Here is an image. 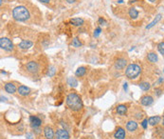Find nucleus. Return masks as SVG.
<instances>
[{
  "label": "nucleus",
  "mask_w": 164,
  "mask_h": 139,
  "mask_svg": "<svg viewBox=\"0 0 164 139\" xmlns=\"http://www.w3.org/2000/svg\"><path fill=\"white\" fill-rule=\"evenodd\" d=\"M44 134H45L46 139H54L55 138V132L53 131V129L49 125L44 128Z\"/></svg>",
  "instance_id": "9"
},
{
  "label": "nucleus",
  "mask_w": 164,
  "mask_h": 139,
  "mask_svg": "<svg viewBox=\"0 0 164 139\" xmlns=\"http://www.w3.org/2000/svg\"><path fill=\"white\" fill-rule=\"evenodd\" d=\"M65 104L72 112H79L83 109V101L81 96L76 93H69L65 98Z\"/></svg>",
  "instance_id": "1"
},
{
  "label": "nucleus",
  "mask_w": 164,
  "mask_h": 139,
  "mask_svg": "<svg viewBox=\"0 0 164 139\" xmlns=\"http://www.w3.org/2000/svg\"><path fill=\"white\" fill-rule=\"evenodd\" d=\"M0 47L2 50H6V52H12L14 49L13 43L11 42V39L7 38V37H1L0 38Z\"/></svg>",
  "instance_id": "4"
},
{
  "label": "nucleus",
  "mask_w": 164,
  "mask_h": 139,
  "mask_svg": "<svg viewBox=\"0 0 164 139\" xmlns=\"http://www.w3.org/2000/svg\"><path fill=\"white\" fill-rule=\"evenodd\" d=\"M26 136L28 137V139H32V135H31L30 134H27Z\"/></svg>",
  "instance_id": "38"
},
{
  "label": "nucleus",
  "mask_w": 164,
  "mask_h": 139,
  "mask_svg": "<svg viewBox=\"0 0 164 139\" xmlns=\"http://www.w3.org/2000/svg\"><path fill=\"white\" fill-rule=\"evenodd\" d=\"M55 72H56L55 68L53 67V66H51V67H50V68L49 69V72H48V75H49V77H51V76H53V75L55 74Z\"/></svg>",
  "instance_id": "28"
},
{
  "label": "nucleus",
  "mask_w": 164,
  "mask_h": 139,
  "mask_svg": "<svg viewBox=\"0 0 164 139\" xmlns=\"http://www.w3.org/2000/svg\"><path fill=\"white\" fill-rule=\"evenodd\" d=\"M140 124H141V126H142V128H143L144 129H146L147 127H148V119H146V118L143 119L142 121H141Z\"/></svg>",
  "instance_id": "31"
},
{
  "label": "nucleus",
  "mask_w": 164,
  "mask_h": 139,
  "mask_svg": "<svg viewBox=\"0 0 164 139\" xmlns=\"http://www.w3.org/2000/svg\"><path fill=\"white\" fill-rule=\"evenodd\" d=\"M98 22L100 23V25H106V20L105 19V18H103V17H99Z\"/></svg>",
  "instance_id": "32"
},
{
  "label": "nucleus",
  "mask_w": 164,
  "mask_h": 139,
  "mask_svg": "<svg viewBox=\"0 0 164 139\" xmlns=\"http://www.w3.org/2000/svg\"><path fill=\"white\" fill-rule=\"evenodd\" d=\"M161 18H162V14H157V15H156V17L154 18V20H153V21H151V22H150V24H148L147 26H146V29H147V30H149V29H151V28H153V27L155 26V25L159 23V22L160 21V19H161Z\"/></svg>",
  "instance_id": "19"
},
{
  "label": "nucleus",
  "mask_w": 164,
  "mask_h": 139,
  "mask_svg": "<svg viewBox=\"0 0 164 139\" xmlns=\"http://www.w3.org/2000/svg\"><path fill=\"white\" fill-rule=\"evenodd\" d=\"M141 67L140 65L136 64V63H132V64H129L125 69V76L128 78V79H137V78L140 76V74H141Z\"/></svg>",
  "instance_id": "3"
},
{
  "label": "nucleus",
  "mask_w": 164,
  "mask_h": 139,
  "mask_svg": "<svg viewBox=\"0 0 164 139\" xmlns=\"http://www.w3.org/2000/svg\"><path fill=\"white\" fill-rule=\"evenodd\" d=\"M38 1L43 3V4H49V3H50V0H38Z\"/></svg>",
  "instance_id": "35"
},
{
  "label": "nucleus",
  "mask_w": 164,
  "mask_h": 139,
  "mask_svg": "<svg viewBox=\"0 0 164 139\" xmlns=\"http://www.w3.org/2000/svg\"><path fill=\"white\" fill-rule=\"evenodd\" d=\"M160 121H161V117H160V116H159V115L151 116V117H149V119H148V124L154 127V126L159 125Z\"/></svg>",
  "instance_id": "18"
},
{
  "label": "nucleus",
  "mask_w": 164,
  "mask_h": 139,
  "mask_svg": "<svg viewBox=\"0 0 164 139\" xmlns=\"http://www.w3.org/2000/svg\"><path fill=\"white\" fill-rule=\"evenodd\" d=\"M12 17L17 22H26L30 19V14L27 7L23 5L17 6L12 10Z\"/></svg>",
  "instance_id": "2"
},
{
  "label": "nucleus",
  "mask_w": 164,
  "mask_h": 139,
  "mask_svg": "<svg viewBox=\"0 0 164 139\" xmlns=\"http://www.w3.org/2000/svg\"><path fill=\"white\" fill-rule=\"evenodd\" d=\"M128 62L127 59H125L124 57H119L118 59H116V61L114 62V67L116 70H119V71H121L124 68L127 67Z\"/></svg>",
  "instance_id": "5"
},
{
  "label": "nucleus",
  "mask_w": 164,
  "mask_h": 139,
  "mask_svg": "<svg viewBox=\"0 0 164 139\" xmlns=\"http://www.w3.org/2000/svg\"><path fill=\"white\" fill-rule=\"evenodd\" d=\"M34 129V134H40L41 132H42L39 128H36V129Z\"/></svg>",
  "instance_id": "34"
},
{
  "label": "nucleus",
  "mask_w": 164,
  "mask_h": 139,
  "mask_svg": "<svg viewBox=\"0 0 164 139\" xmlns=\"http://www.w3.org/2000/svg\"><path fill=\"white\" fill-rule=\"evenodd\" d=\"M17 91H18V93H19V95H21V96H28L30 93V89L27 86L21 85V86H19V88H18Z\"/></svg>",
  "instance_id": "16"
},
{
  "label": "nucleus",
  "mask_w": 164,
  "mask_h": 139,
  "mask_svg": "<svg viewBox=\"0 0 164 139\" xmlns=\"http://www.w3.org/2000/svg\"><path fill=\"white\" fill-rule=\"evenodd\" d=\"M70 135H69L68 132L65 129H59L55 132V139H69Z\"/></svg>",
  "instance_id": "7"
},
{
  "label": "nucleus",
  "mask_w": 164,
  "mask_h": 139,
  "mask_svg": "<svg viewBox=\"0 0 164 139\" xmlns=\"http://www.w3.org/2000/svg\"><path fill=\"white\" fill-rule=\"evenodd\" d=\"M154 103V98L153 96L151 95H148V94H146V95H143L142 97L140 98V104L142 106H150L152 105V104Z\"/></svg>",
  "instance_id": "11"
},
{
  "label": "nucleus",
  "mask_w": 164,
  "mask_h": 139,
  "mask_svg": "<svg viewBox=\"0 0 164 139\" xmlns=\"http://www.w3.org/2000/svg\"><path fill=\"white\" fill-rule=\"evenodd\" d=\"M67 85H69L70 87L76 88L78 86V81L76 80L75 77H68L67 78Z\"/></svg>",
  "instance_id": "24"
},
{
  "label": "nucleus",
  "mask_w": 164,
  "mask_h": 139,
  "mask_svg": "<svg viewBox=\"0 0 164 139\" xmlns=\"http://www.w3.org/2000/svg\"><path fill=\"white\" fill-rule=\"evenodd\" d=\"M138 125L135 120H129V121L126 123V129H127L129 132H135L138 129Z\"/></svg>",
  "instance_id": "10"
},
{
  "label": "nucleus",
  "mask_w": 164,
  "mask_h": 139,
  "mask_svg": "<svg viewBox=\"0 0 164 139\" xmlns=\"http://www.w3.org/2000/svg\"><path fill=\"white\" fill-rule=\"evenodd\" d=\"M157 50L159 52L160 55H164V42H160L157 44Z\"/></svg>",
  "instance_id": "26"
},
{
  "label": "nucleus",
  "mask_w": 164,
  "mask_h": 139,
  "mask_svg": "<svg viewBox=\"0 0 164 139\" xmlns=\"http://www.w3.org/2000/svg\"><path fill=\"white\" fill-rule=\"evenodd\" d=\"M118 2L119 3H122V2H124V0H118Z\"/></svg>",
  "instance_id": "42"
},
{
  "label": "nucleus",
  "mask_w": 164,
  "mask_h": 139,
  "mask_svg": "<svg viewBox=\"0 0 164 139\" xmlns=\"http://www.w3.org/2000/svg\"><path fill=\"white\" fill-rule=\"evenodd\" d=\"M30 127L32 129L40 128V126L42 125V120L36 115H30Z\"/></svg>",
  "instance_id": "8"
},
{
  "label": "nucleus",
  "mask_w": 164,
  "mask_h": 139,
  "mask_svg": "<svg viewBox=\"0 0 164 139\" xmlns=\"http://www.w3.org/2000/svg\"><path fill=\"white\" fill-rule=\"evenodd\" d=\"M1 99H2V101H5V100H6V97H3V96H1Z\"/></svg>",
  "instance_id": "41"
},
{
  "label": "nucleus",
  "mask_w": 164,
  "mask_h": 139,
  "mask_svg": "<svg viewBox=\"0 0 164 139\" xmlns=\"http://www.w3.org/2000/svg\"><path fill=\"white\" fill-rule=\"evenodd\" d=\"M127 88H128V85H127V83H124V91H127Z\"/></svg>",
  "instance_id": "37"
},
{
  "label": "nucleus",
  "mask_w": 164,
  "mask_h": 139,
  "mask_svg": "<svg viewBox=\"0 0 164 139\" xmlns=\"http://www.w3.org/2000/svg\"><path fill=\"white\" fill-rule=\"evenodd\" d=\"M163 81H164V80H163V77H159V80H157V82H155L153 86H156V84H161Z\"/></svg>",
  "instance_id": "33"
},
{
  "label": "nucleus",
  "mask_w": 164,
  "mask_h": 139,
  "mask_svg": "<svg viewBox=\"0 0 164 139\" xmlns=\"http://www.w3.org/2000/svg\"><path fill=\"white\" fill-rule=\"evenodd\" d=\"M69 23L74 27H83L84 24V20L83 18L75 17V18H71V19L69 20Z\"/></svg>",
  "instance_id": "14"
},
{
  "label": "nucleus",
  "mask_w": 164,
  "mask_h": 139,
  "mask_svg": "<svg viewBox=\"0 0 164 139\" xmlns=\"http://www.w3.org/2000/svg\"><path fill=\"white\" fill-rule=\"evenodd\" d=\"M3 4V0H0V5Z\"/></svg>",
  "instance_id": "43"
},
{
  "label": "nucleus",
  "mask_w": 164,
  "mask_h": 139,
  "mask_svg": "<svg viewBox=\"0 0 164 139\" xmlns=\"http://www.w3.org/2000/svg\"><path fill=\"white\" fill-rule=\"evenodd\" d=\"M86 74V67H79L76 72H75V75L77 77H83L84 74Z\"/></svg>",
  "instance_id": "22"
},
{
  "label": "nucleus",
  "mask_w": 164,
  "mask_h": 139,
  "mask_svg": "<svg viewBox=\"0 0 164 139\" xmlns=\"http://www.w3.org/2000/svg\"><path fill=\"white\" fill-rule=\"evenodd\" d=\"M101 33H102V28L101 27H98L95 29V31H94V33H93V35L94 37H98L101 34Z\"/></svg>",
  "instance_id": "29"
},
{
  "label": "nucleus",
  "mask_w": 164,
  "mask_h": 139,
  "mask_svg": "<svg viewBox=\"0 0 164 139\" xmlns=\"http://www.w3.org/2000/svg\"><path fill=\"white\" fill-rule=\"evenodd\" d=\"M162 125L164 126V116H163V122H162Z\"/></svg>",
  "instance_id": "44"
},
{
  "label": "nucleus",
  "mask_w": 164,
  "mask_h": 139,
  "mask_svg": "<svg viewBox=\"0 0 164 139\" xmlns=\"http://www.w3.org/2000/svg\"><path fill=\"white\" fill-rule=\"evenodd\" d=\"M140 90H142L144 91H149L151 89V85L149 82H147V81H143V82H140Z\"/></svg>",
  "instance_id": "23"
},
{
  "label": "nucleus",
  "mask_w": 164,
  "mask_h": 139,
  "mask_svg": "<svg viewBox=\"0 0 164 139\" xmlns=\"http://www.w3.org/2000/svg\"><path fill=\"white\" fill-rule=\"evenodd\" d=\"M128 14L132 19H137L138 17V11L136 8L131 7V8H129V10H128Z\"/></svg>",
  "instance_id": "20"
},
{
  "label": "nucleus",
  "mask_w": 164,
  "mask_h": 139,
  "mask_svg": "<svg viewBox=\"0 0 164 139\" xmlns=\"http://www.w3.org/2000/svg\"><path fill=\"white\" fill-rule=\"evenodd\" d=\"M162 93H163V91H162L161 88H156V89H155V93H156L157 96H160Z\"/></svg>",
  "instance_id": "30"
},
{
  "label": "nucleus",
  "mask_w": 164,
  "mask_h": 139,
  "mask_svg": "<svg viewBox=\"0 0 164 139\" xmlns=\"http://www.w3.org/2000/svg\"><path fill=\"white\" fill-rule=\"evenodd\" d=\"M143 112H135L134 113V117L137 119V120H140V119H142L143 118Z\"/></svg>",
  "instance_id": "27"
},
{
  "label": "nucleus",
  "mask_w": 164,
  "mask_h": 139,
  "mask_svg": "<svg viewBox=\"0 0 164 139\" xmlns=\"http://www.w3.org/2000/svg\"><path fill=\"white\" fill-rule=\"evenodd\" d=\"M128 108L126 105H124V104H121V105H118L116 108V112L119 115L121 116H124L126 113H127Z\"/></svg>",
  "instance_id": "17"
},
{
  "label": "nucleus",
  "mask_w": 164,
  "mask_h": 139,
  "mask_svg": "<svg viewBox=\"0 0 164 139\" xmlns=\"http://www.w3.org/2000/svg\"><path fill=\"white\" fill-rule=\"evenodd\" d=\"M136 2V0H129V3H134Z\"/></svg>",
  "instance_id": "40"
},
{
  "label": "nucleus",
  "mask_w": 164,
  "mask_h": 139,
  "mask_svg": "<svg viewBox=\"0 0 164 139\" xmlns=\"http://www.w3.org/2000/svg\"><path fill=\"white\" fill-rule=\"evenodd\" d=\"M163 72H164V70H163Z\"/></svg>",
  "instance_id": "45"
},
{
  "label": "nucleus",
  "mask_w": 164,
  "mask_h": 139,
  "mask_svg": "<svg viewBox=\"0 0 164 139\" xmlns=\"http://www.w3.org/2000/svg\"><path fill=\"white\" fill-rule=\"evenodd\" d=\"M4 89L5 91H7L8 93H16V91L18 90L16 86L13 84V83H11V82H9V83H6L5 84V86H4Z\"/></svg>",
  "instance_id": "15"
},
{
  "label": "nucleus",
  "mask_w": 164,
  "mask_h": 139,
  "mask_svg": "<svg viewBox=\"0 0 164 139\" xmlns=\"http://www.w3.org/2000/svg\"><path fill=\"white\" fill-rule=\"evenodd\" d=\"M71 45L74 47V48H80V47H82V42L81 40L78 38V37H74L73 39H72V42H71Z\"/></svg>",
  "instance_id": "25"
},
{
  "label": "nucleus",
  "mask_w": 164,
  "mask_h": 139,
  "mask_svg": "<svg viewBox=\"0 0 164 139\" xmlns=\"http://www.w3.org/2000/svg\"><path fill=\"white\" fill-rule=\"evenodd\" d=\"M126 137V132L124 128L118 127L114 132V138L115 139H124Z\"/></svg>",
  "instance_id": "12"
},
{
  "label": "nucleus",
  "mask_w": 164,
  "mask_h": 139,
  "mask_svg": "<svg viewBox=\"0 0 164 139\" xmlns=\"http://www.w3.org/2000/svg\"><path fill=\"white\" fill-rule=\"evenodd\" d=\"M32 46H33V42H32V41H30V40H22L21 42L18 44L19 49L24 50L30 49Z\"/></svg>",
  "instance_id": "13"
},
{
  "label": "nucleus",
  "mask_w": 164,
  "mask_h": 139,
  "mask_svg": "<svg viewBox=\"0 0 164 139\" xmlns=\"http://www.w3.org/2000/svg\"><path fill=\"white\" fill-rule=\"evenodd\" d=\"M65 2L68 3V4H74V3L77 2V0H65Z\"/></svg>",
  "instance_id": "36"
},
{
  "label": "nucleus",
  "mask_w": 164,
  "mask_h": 139,
  "mask_svg": "<svg viewBox=\"0 0 164 139\" xmlns=\"http://www.w3.org/2000/svg\"><path fill=\"white\" fill-rule=\"evenodd\" d=\"M147 59L148 61L151 62V63H157V60H159V56H157V55L156 52H149L147 55Z\"/></svg>",
  "instance_id": "21"
},
{
  "label": "nucleus",
  "mask_w": 164,
  "mask_h": 139,
  "mask_svg": "<svg viewBox=\"0 0 164 139\" xmlns=\"http://www.w3.org/2000/svg\"><path fill=\"white\" fill-rule=\"evenodd\" d=\"M148 1H150L151 3H155V2L157 1V0H148Z\"/></svg>",
  "instance_id": "39"
},
{
  "label": "nucleus",
  "mask_w": 164,
  "mask_h": 139,
  "mask_svg": "<svg viewBox=\"0 0 164 139\" xmlns=\"http://www.w3.org/2000/svg\"><path fill=\"white\" fill-rule=\"evenodd\" d=\"M26 69L30 74H36L39 71V64L36 61H30L26 64Z\"/></svg>",
  "instance_id": "6"
}]
</instances>
